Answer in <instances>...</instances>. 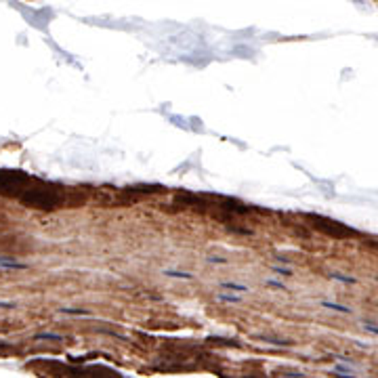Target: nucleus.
Returning <instances> with one entry per match:
<instances>
[{"mask_svg": "<svg viewBox=\"0 0 378 378\" xmlns=\"http://www.w3.org/2000/svg\"><path fill=\"white\" fill-rule=\"evenodd\" d=\"M30 265L27 263H19V260H15V258H2L0 256V269H19V271H23V269H27Z\"/></svg>", "mask_w": 378, "mask_h": 378, "instance_id": "f257e3e1", "label": "nucleus"}, {"mask_svg": "<svg viewBox=\"0 0 378 378\" xmlns=\"http://www.w3.org/2000/svg\"><path fill=\"white\" fill-rule=\"evenodd\" d=\"M221 288H229V290H240V292H248V286H242V284H232V282H223Z\"/></svg>", "mask_w": 378, "mask_h": 378, "instance_id": "f03ea898", "label": "nucleus"}, {"mask_svg": "<svg viewBox=\"0 0 378 378\" xmlns=\"http://www.w3.org/2000/svg\"><path fill=\"white\" fill-rule=\"evenodd\" d=\"M164 275H168V277H183V279H191L194 275L191 273H183V271H164Z\"/></svg>", "mask_w": 378, "mask_h": 378, "instance_id": "7ed1b4c3", "label": "nucleus"}, {"mask_svg": "<svg viewBox=\"0 0 378 378\" xmlns=\"http://www.w3.org/2000/svg\"><path fill=\"white\" fill-rule=\"evenodd\" d=\"M324 307H328V309H334V311H341V313H351V309L349 307H341V305H334V303H322Z\"/></svg>", "mask_w": 378, "mask_h": 378, "instance_id": "20e7f679", "label": "nucleus"}, {"mask_svg": "<svg viewBox=\"0 0 378 378\" xmlns=\"http://www.w3.org/2000/svg\"><path fill=\"white\" fill-rule=\"evenodd\" d=\"M219 301H225V303H240L242 298L236 296V294H219Z\"/></svg>", "mask_w": 378, "mask_h": 378, "instance_id": "39448f33", "label": "nucleus"}, {"mask_svg": "<svg viewBox=\"0 0 378 378\" xmlns=\"http://www.w3.org/2000/svg\"><path fill=\"white\" fill-rule=\"evenodd\" d=\"M42 339H53V341H61V336H59V334H53V332H40V334H36V341H42Z\"/></svg>", "mask_w": 378, "mask_h": 378, "instance_id": "423d86ee", "label": "nucleus"}, {"mask_svg": "<svg viewBox=\"0 0 378 378\" xmlns=\"http://www.w3.org/2000/svg\"><path fill=\"white\" fill-rule=\"evenodd\" d=\"M61 313H65V315H87V311H82V309H68V307H61Z\"/></svg>", "mask_w": 378, "mask_h": 378, "instance_id": "0eeeda50", "label": "nucleus"}, {"mask_svg": "<svg viewBox=\"0 0 378 378\" xmlns=\"http://www.w3.org/2000/svg\"><path fill=\"white\" fill-rule=\"evenodd\" d=\"M332 279H341V282H347V284H355V277H347V275H339V273H330Z\"/></svg>", "mask_w": 378, "mask_h": 378, "instance_id": "6e6552de", "label": "nucleus"}, {"mask_svg": "<svg viewBox=\"0 0 378 378\" xmlns=\"http://www.w3.org/2000/svg\"><path fill=\"white\" fill-rule=\"evenodd\" d=\"M265 343H271V345H290L288 341H277V339H265Z\"/></svg>", "mask_w": 378, "mask_h": 378, "instance_id": "1a4fd4ad", "label": "nucleus"}, {"mask_svg": "<svg viewBox=\"0 0 378 378\" xmlns=\"http://www.w3.org/2000/svg\"><path fill=\"white\" fill-rule=\"evenodd\" d=\"M366 330H368V332H374V334H378L377 326H370V324H366Z\"/></svg>", "mask_w": 378, "mask_h": 378, "instance_id": "9d476101", "label": "nucleus"}, {"mask_svg": "<svg viewBox=\"0 0 378 378\" xmlns=\"http://www.w3.org/2000/svg\"><path fill=\"white\" fill-rule=\"evenodd\" d=\"M275 273H284V275H288L290 271H288V269H279V267H275Z\"/></svg>", "mask_w": 378, "mask_h": 378, "instance_id": "9b49d317", "label": "nucleus"}]
</instances>
